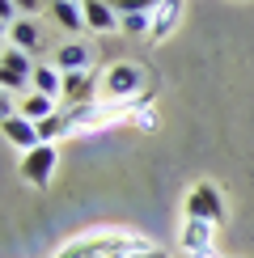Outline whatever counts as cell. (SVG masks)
<instances>
[{"label":"cell","instance_id":"obj_1","mask_svg":"<svg viewBox=\"0 0 254 258\" xmlns=\"http://www.w3.org/2000/svg\"><path fill=\"white\" fill-rule=\"evenodd\" d=\"M157 77H148V72L140 68V63H132V59H119V63H110V68L102 72V93H106V102H119V106H136V98L153 85Z\"/></svg>","mask_w":254,"mask_h":258},{"label":"cell","instance_id":"obj_2","mask_svg":"<svg viewBox=\"0 0 254 258\" xmlns=\"http://www.w3.org/2000/svg\"><path fill=\"white\" fill-rule=\"evenodd\" d=\"M55 165H59V148L55 144H38V148H30V153H21L17 174H21V182H30L34 190H47L51 178H55Z\"/></svg>","mask_w":254,"mask_h":258},{"label":"cell","instance_id":"obj_3","mask_svg":"<svg viewBox=\"0 0 254 258\" xmlns=\"http://www.w3.org/2000/svg\"><path fill=\"white\" fill-rule=\"evenodd\" d=\"M186 220H208V224H220L225 220V199L212 182H195L186 195Z\"/></svg>","mask_w":254,"mask_h":258},{"label":"cell","instance_id":"obj_4","mask_svg":"<svg viewBox=\"0 0 254 258\" xmlns=\"http://www.w3.org/2000/svg\"><path fill=\"white\" fill-rule=\"evenodd\" d=\"M34 81V63H30V55L21 47H13V42H5V51H0V89L13 93L21 89V85Z\"/></svg>","mask_w":254,"mask_h":258},{"label":"cell","instance_id":"obj_5","mask_svg":"<svg viewBox=\"0 0 254 258\" xmlns=\"http://www.w3.org/2000/svg\"><path fill=\"white\" fill-rule=\"evenodd\" d=\"M93 59H98V47H93V42L68 38V42H59V47H55V59H51V63H55L59 72H89Z\"/></svg>","mask_w":254,"mask_h":258},{"label":"cell","instance_id":"obj_6","mask_svg":"<svg viewBox=\"0 0 254 258\" xmlns=\"http://www.w3.org/2000/svg\"><path fill=\"white\" fill-rule=\"evenodd\" d=\"M85 9V30H93V34H114V30H123V17L114 13L110 0H81Z\"/></svg>","mask_w":254,"mask_h":258},{"label":"cell","instance_id":"obj_7","mask_svg":"<svg viewBox=\"0 0 254 258\" xmlns=\"http://www.w3.org/2000/svg\"><path fill=\"white\" fill-rule=\"evenodd\" d=\"M98 89H102V77H93V72H64V102H68V110L93 102Z\"/></svg>","mask_w":254,"mask_h":258},{"label":"cell","instance_id":"obj_8","mask_svg":"<svg viewBox=\"0 0 254 258\" xmlns=\"http://www.w3.org/2000/svg\"><path fill=\"white\" fill-rule=\"evenodd\" d=\"M5 140H9L13 148H21V153H30V148H38V144H42L38 123H34V119H26V114H5Z\"/></svg>","mask_w":254,"mask_h":258},{"label":"cell","instance_id":"obj_9","mask_svg":"<svg viewBox=\"0 0 254 258\" xmlns=\"http://www.w3.org/2000/svg\"><path fill=\"white\" fill-rule=\"evenodd\" d=\"M182 9H186V0H161L157 5V13H153V42H165L169 34L178 30V21H182Z\"/></svg>","mask_w":254,"mask_h":258},{"label":"cell","instance_id":"obj_10","mask_svg":"<svg viewBox=\"0 0 254 258\" xmlns=\"http://www.w3.org/2000/svg\"><path fill=\"white\" fill-rule=\"evenodd\" d=\"M5 38L13 42V47H21L26 55H34V51L42 47V26H38V17H21V21H13V26L5 30Z\"/></svg>","mask_w":254,"mask_h":258},{"label":"cell","instance_id":"obj_11","mask_svg":"<svg viewBox=\"0 0 254 258\" xmlns=\"http://www.w3.org/2000/svg\"><path fill=\"white\" fill-rule=\"evenodd\" d=\"M212 233H216V224H208V220H186V224H182V250H186L190 258L212 254Z\"/></svg>","mask_w":254,"mask_h":258},{"label":"cell","instance_id":"obj_12","mask_svg":"<svg viewBox=\"0 0 254 258\" xmlns=\"http://www.w3.org/2000/svg\"><path fill=\"white\" fill-rule=\"evenodd\" d=\"M51 21H55L59 30H68V34H81L85 30V9H81V0H51Z\"/></svg>","mask_w":254,"mask_h":258},{"label":"cell","instance_id":"obj_13","mask_svg":"<svg viewBox=\"0 0 254 258\" xmlns=\"http://www.w3.org/2000/svg\"><path fill=\"white\" fill-rule=\"evenodd\" d=\"M30 89L64 102V72L55 68V63H34V81H30Z\"/></svg>","mask_w":254,"mask_h":258},{"label":"cell","instance_id":"obj_14","mask_svg":"<svg viewBox=\"0 0 254 258\" xmlns=\"http://www.w3.org/2000/svg\"><path fill=\"white\" fill-rule=\"evenodd\" d=\"M17 114H26V119H34V123H42L47 114H55V98H47V93H34L30 89L26 98H21V106H17Z\"/></svg>","mask_w":254,"mask_h":258},{"label":"cell","instance_id":"obj_15","mask_svg":"<svg viewBox=\"0 0 254 258\" xmlns=\"http://www.w3.org/2000/svg\"><path fill=\"white\" fill-rule=\"evenodd\" d=\"M38 136H42V144H55L59 136H68V114H64V110L47 114V119L38 123Z\"/></svg>","mask_w":254,"mask_h":258},{"label":"cell","instance_id":"obj_16","mask_svg":"<svg viewBox=\"0 0 254 258\" xmlns=\"http://www.w3.org/2000/svg\"><path fill=\"white\" fill-rule=\"evenodd\" d=\"M110 5H114V13H119V17H127V13H157L161 0H110Z\"/></svg>","mask_w":254,"mask_h":258},{"label":"cell","instance_id":"obj_17","mask_svg":"<svg viewBox=\"0 0 254 258\" xmlns=\"http://www.w3.org/2000/svg\"><path fill=\"white\" fill-rule=\"evenodd\" d=\"M123 30H127V34H153V13H127L123 17Z\"/></svg>","mask_w":254,"mask_h":258},{"label":"cell","instance_id":"obj_18","mask_svg":"<svg viewBox=\"0 0 254 258\" xmlns=\"http://www.w3.org/2000/svg\"><path fill=\"white\" fill-rule=\"evenodd\" d=\"M132 258H165L161 250H144V254H132Z\"/></svg>","mask_w":254,"mask_h":258}]
</instances>
